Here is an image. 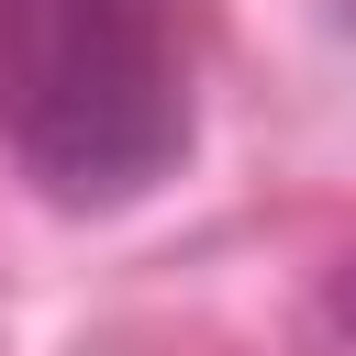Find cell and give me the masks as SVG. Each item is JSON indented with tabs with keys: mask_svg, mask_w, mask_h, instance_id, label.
I'll list each match as a JSON object with an SVG mask.
<instances>
[{
	"mask_svg": "<svg viewBox=\"0 0 356 356\" xmlns=\"http://www.w3.org/2000/svg\"><path fill=\"white\" fill-rule=\"evenodd\" d=\"M0 134L44 200H145L189 145L167 0H0Z\"/></svg>",
	"mask_w": 356,
	"mask_h": 356,
	"instance_id": "obj_1",
	"label": "cell"
}]
</instances>
